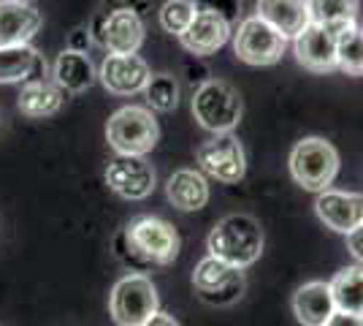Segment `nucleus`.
<instances>
[{
    "label": "nucleus",
    "mask_w": 363,
    "mask_h": 326,
    "mask_svg": "<svg viewBox=\"0 0 363 326\" xmlns=\"http://www.w3.org/2000/svg\"><path fill=\"white\" fill-rule=\"evenodd\" d=\"M209 256L236 269H247L263 253V229L252 215H228L209 234Z\"/></svg>",
    "instance_id": "f257e3e1"
},
{
    "label": "nucleus",
    "mask_w": 363,
    "mask_h": 326,
    "mask_svg": "<svg viewBox=\"0 0 363 326\" xmlns=\"http://www.w3.org/2000/svg\"><path fill=\"white\" fill-rule=\"evenodd\" d=\"M122 242L133 261L147 266H166L179 256L177 229L168 220L155 215L133 217L122 232Z\"/></svg>",
    "instance_id": "f03ea898"
},
{
    "label": "nucleus",
    "mask_w": 363,
    "mask_h": 326,
    "mask_svg": "<svg viewBox=\"0 0 363 326\" xmlns=\"http://www.w3.org/2000/svg\"><path fill=\"white\" fill-rule=\"evenodd\" d=\"M290 174L293 180L312 193H323L333 185L339 174V153L331 141L306 136L290 150Z\"/></svg>",
    "instance_id": "7ed1b4c3"
},
{
    "label": "nucleus",
    "mask_w": 363,
    "mask_h": 326,
    "mask_svg": "<svg viewBox=\"0 0 363 326\" xmlns=\"http://www.w3.org/2000/svg\"><path fill=\"white\" fill-rule=\"evenodd\" d=\"M157 120L150 107H122L106 123V139L117 156H147L157 144Z\"/></svg>",
    "instance_id": "20e7f679"
},
{
    "label": "nucleus",
    "mask_w": 363,
    "mask_h": 326,
    "mask_svg": "<svg viewBox=\"0 0 363 326\" xmlns=\"http://www.w3.org/2000/svg\"><path fill=\"white\" fill-rule=\"evenodd\" d=\"M193 114L209 134H230L242 120V95L223 79H209L193 93Z\"/></svg>",
    "instance_id": "39448f33"
},
{
    "label": "nucleus",
    "mask_w": 363,
    "mask_h": 326,
    "mask_svg": "<svg viewBox=\"0 0 363 326\" xmlns=\"http://www.w3.org/2000/svg\"><path fill=\"white\" fill-rule=\"evenodd\" d=\"M157 288L147 275H125L117 280L108 296L111 318L120 326H144L157 315Z\"/></svg>",
    "instance_id": "423d86ee"
},
{
    "label": "nucleus",
    "mask_w": 363,
    "mask_h": 326,
    "mask_svg": "<svg viewBox=\"0 0 363 326\" xmlns=\"http://www.w3.org/2000/svg\"><path fill=\"white\" fill-rule=\"evenodd\" d=\"M196 161L203 177H212L217 183L233 185L247 174V156L242 141L233 134H214L212 139L201 141L196 150Z\"/></svg>",
    "instance_id": "0eeeda50"
},
{
    "label": "nucleus",
    "mask_w": 363,
    "mask_h": 326,
    "mask_svg": "<svg viewBox=\"0 0 363 326\" xmlns=\"http://www.w3.org/2000/svg\"><path fill=\"white\" fill-rule=\"evenodd\" d=\"M193 286L196 294L214 308H228L233 302H239L244 294V272L236 266H228L223 261H217L212 256L201 259L193 272Z\"/></svg>",
    "instance_id": "6e6552de"
},
{
    "label": "nucleus",
    "mask_w": 363,
    "mask_h": 326,
    "mask_svg": "<svg viewBox=\"0 0 363 326\" xmlns=\"http://www.w3.org/2000/svg\"><path fill=\"white\" fill-rule=\"evenodd\" d=\"M288 41L257 16H247L233 33V52L247 65H274L285 55Z\"/></svg>",
    "instance_id": "1a4fd4ad"
},
{
    "label": "nucleus",
    "mask_w": 363,
    "mask_h": 326,
    "mask_svg": "<svg viewBox=\"0 0 363 326\" xmlns=\"http://www.w3.org/2000/svg\"><path fill=\"white\" fill-rule=\"evenodd\" d=\"M106 185L128 202H141L155 190V169L141 156H117L106 169Z\"/></svg>",
    "instance_id": "9d476101"
},
{
    "label": "nucleus",
    "mask_w": 363,
    "mask_h": 326,
    "mask_svg": "<svg viewBox=\"0 0 363 326\" xmlns=\"http://www.w3.org/2000/svg\"><path fill=\"white\" fill-rule=\"evenodd\" d=\"M98 22V44L106 47L108 55H136L144 44V22L133 9H114Z\"/></svg>",
    "instance_id": "9b49d317"
},
{
    "label": "nucleus",
    "mask_w": 363,
    "mask_h": 326,
    "mask_svg": "<svg viewBox=\"0 0 363 326\" xmlns=\"http://www.w3.org/2000/svg\"><path fill=\"white\" fill-rule=\"evenodd\" d=\"M101 85L114 95H136L144 93L152 71L144 58L138 55H106V60L98 71Z\"/></svg>",
    "instance_id": "f8f14e48"
},
{
    "label": "nucleus",
    "mask_w": 363,
    "mask_h": 326,
    "mask_svg": "<svg viewBox=\"0 0 363 326\" xmlns=\"http://www.w3.org/2000/svg\"><path fill=\"white\" fill-rule=\"evenodd\" d=\"M315 212L331 232L347 237L352 229H358L363 223V193L328 188V190L318 193Z\"/></svg>",
    "instance_id": "ddd939ff"
},
{
    "label": "nucleus",
    "mask_w": 363,
    "mask_h": 326,
    "mask_svg": "<svg viewBox=\"0 0 363 326\" xmlns=\"http://www.w3.org/2000/svg\"><path fill=\"white\" fill-rule=\"evenodd\" d=\"M230 33L233 31H230V22H228L225 16L212 11V9H201L198 6L193 25L182 33L179 41L187 52H193L198 58H209L220 47H225Z\"/></svg>",
    "instance_id": "4468645a"
},
{
    "label": "nucleus",
    "mask_w": 363,
    "mask_h": 326,
    "mask_svg": "<svg viewBox=\"0 0 363 326\" xmlns=\"http://www.w3.org/2000/svg\"><path fill=\"white\" fill-rule=\"evenodd\" d=\"M293 49H296V60L301 63L303 68L315 71V74H325V71H333L339 68V60H336V49H339V41L328 28L323 25H309L301 36L293 38Z\"/></svg>",
    "instance_id": "2eb2a0df"
},
{
    "label": "nucleus",
    "mask_w": 363,
    "mask_h": 326,
    "mask_svg": "<svg viewBox=\"0 0 363 326\" xmlns=\"http://www.w3.org/2000/svg\"><path fill=\"white\" fill-rule=\"evenodd\" d=\"M41 22V11L28 0H0V47L30 44Z\"/></svg>",
    "instance_id": "dca6fc26"
},
{
    "label": "nucleus",
    "mask_w": 363,
    "mask_h": 326,
    "mask_svg": "<svg viewBox=\"0 0 363 326\" xmlns=\"http://www.w3.org/2000/svg\"><path fill=\"white\" fill-rule=\"evenodd\" d=\"M255 16L263 19L266 25H272L285 41L301 36L312 25L306 0H257Z\"/></svg>",
    "instance_id": "f3484780"
},
{
    "label": "nucleus",
    "mask_w": 363,
    "mask_h": 326,
    "mask_svg": "<svg viewBox=\"0 0 363 326\" xmlns=\"http://www.w3.org/2000/svg\"><path fill=\"white\" fill-rule=\"evenodd\" d=\"M293 313L303 326H325L336 313L331 286L323 280L303 283L301 288L293 294Z\"/></svg>",
    "instance_id": "a211bd4d"
},
{
    "label": "nucleus",
    "mask_w": 363,
    "mask_h": 326,
    "mask_svg": "<svg viewBox=\"0 0 363 326\" xmlns=\"http://www.w3.org/2000/svg\"><path fill=\"white\" fill-rule=\"evenodd\" d=\"M65 90L55 79H30L22 85L19 93V112L30 120H41V117H52L57 114L60 107L65 104Z\"/></svg>",
    "instance_id": "6ab92c4d"
},
{
    "label": "nucleus",
    "mask_w": 363,
    "mask_h": 326,
    "mask_svg": "<svg viewBox=\"0 0 363 326\" xmlns=\"http://www.w3.org/2000/svg\"><path fill=\"white\" fill-rule=\"evenodd\" d=\"M166 196L182 212H198L209 202V183L196 169H179L168 177Z\"/></svg>",
    "instance_id": "aec40b11"
},
{
    "label": "nucleus",
    "mask_w": 363,
    "mask_h": 326,
    "mask_svg": "<svg viewBox=\"0 0 363 326\" xmlns=\"http://www.w3.org/2000/svg\"><path fill=\"white\" fill-rule=\"evenodd\" d=\"M98 79L92 60L82 49H65L55 60V82L65 93H84Z\"/></svg>",
    "instance_id": "412c9836"
},
{
    "label": "nucleus",
    "mask_w": 363,
    "mask_h": 326,
    "mask_svg": "<svg viewBox=\"0 0 363 326\" xmlns=\"http://www.w3.org/2000/svg\"><path fill=\"white\" fill-rule=\"evenodd\" d=\"M44 60L41 55L30 47H0V85L11 82H30V79H44Z\"/></svg>",
    "instance_id": "4be33fe9"
},
{
    "label": "nucleus",
    "mask_w": 363,
    "mask_h": 326,
    "mask_svg": "<svg viewBox=\"0 0 363 326\" xmlns=\"http://www.w3.org/2000/svg\"><path fill=\"white\" fill-rule=\"evenodd\" d=\"M331 286L336 310L350 313V315H363V266H345L339 269Z\"/></svg>",
    "instance_id": "5701e85b"
},
{
    "label": "nucleus",
    "mask_w": 363,
    "mask_h": 326,
    "mask_svg": "<svg viewBox=\"0 0 363 326\" xmlns=\"http://www.w3.org/2000/svg\"><path fill=\"white\" fill-rule=\"evenodd\" d=\"M315 25H350L358 16L361 0H306Z\"/></svg>",
    "instance_id": "b1692460"
},
{
    "label": "nucleus",
    "mask_w": 363,
    "mask_h": 326,
    "mask_svg": "<svg viewBox=\"0 0 363 326\" xmlns=\"http://www.w3.org/2000/svg\"><path fill=\"white\" fill-rule=\"evenodd\" d=\"M147 104L155 112H171L179 104V85L171 74H152V79L144 87Z\"/></svg>",
    "instance_id": "393cba45"
},
{
    "label": "nucleus",
    "mask_w": 363,
    "mask_h": 326,
    "mask_svg": "<svg viewBox=\"0 0 363 326\" xmlns=\"http://www.w3.org/2000/svg\"><path fill=\"white\" fill-rule=\"evenodd\" d=\"M336 60L339 68L350 74V77H363V28L345 33L339 38V49H336Z\"/></svg>",
    "instance_id": "a878e982"
},
{
    "label": "nucleus",
    "mask_w": 363,
    "mask_h": 326,
    "mask_svg": "<svg viewBox=\"0 0 363 326\" xmlns=\"http://www.w3.org/2000/svg\"><path fill=\"white\" fill-rule=\"evenodd\" d=\"M196 11V0H166L163 9H160V25L166 33H174L179 38L182 33L193 25Z\"/></svg>",
    "instance_id": "bb28decb"
},
{
    "label": "nucleus",
    "mask_w": 363,
    "mask_h": 326,
    "mask_svg": "<svg viewBox=\"0 0 363 326\" xmlns=\"http://www.w3.org/2000/svg\"><path fill=\"white\" fill-rule=\"evenodd\" d=\"M347 250L355 256V261L363 266V223L347 234Z\"/></svg>",
    "instance_id": "cd10ccee"
},
{
    "label": "nucleus",
    "mask_w": 363,
    "mask_h": 326,
    "mask_svg": "<svg viewBox=\"0 0 363 326\" xmlns=\"http://www.w3.org/2000/svg\"><path fill=\"white\" fill-rule=\"evenodd\" d=\"M325 326H363V315H350V313L336 310Z\"/></svg>",
    "instance_id": "c85d7f7f"
},
{
    "label": "nucleus",
    "mask_w": 363,
    "mask_h": 326,
    "mask_svg": "<svg viewBox=\"0 0 363 326\" xmlns=\"http://www.w3.org/2000/svg\"><path fill=\"white\" fill-rule=\"evenodd\" d=\"M144 326H179V324H177V318H174V315H168V313H157V315H152Z\"/></svg>",
    "instance_id": "c756f323"
}]
</instances>
